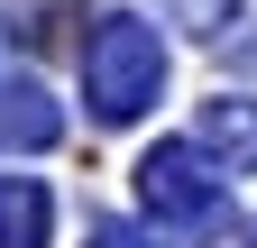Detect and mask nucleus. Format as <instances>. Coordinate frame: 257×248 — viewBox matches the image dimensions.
Returning a JSON list of instances; mask_svg holds the SVG:
<instances>
[{"label":"nucleus","instance_id":"1","mask_svg":"<svg viewBox=\"0 0 257 248\" xmlns=\"http://www.w3.org/2000/svg\"><path fill=\"white\" fill-rule=\"evenodd\" d=\"M156 65H166V55H156V37L138 19H101L83 37V92H92V110H101V119L147 110L156 101Z\"/></svg>","mask_w":257,"mask_h":248},{"label":"nucleus","instance_id":"2","mask_svg":"<svg viewBox=\"0 0 257 248\" xmlns=\"http://www.w3.org/2000/svg\"><path fill=\"white\" fill-rule=\"evenodd\" d=\"M138 184H147L156 211H202V202H211V184H202V166H193L184 147H156V157L138 166Z\"/></svg>","mask_w":257,"mask_h":248},{"label":"nucleus","instance_id":"3","mask_svg":"<svg viewBox=\"0 0 257 248\" xmlns=\"http://www.w3.org/2000/svg\"><path fill=\"white\" fill-rule=\"evenodd\" d=\"M46 239V193L28 175H0V248H37Z\"/></svg>","mask_w":257,"mask_h":248},{"label":"nucleus","instance_id":"4","mask_svg":"<svg viewBox=\"0 0 257 248\" xmlns=\"http://www.w3.org/2000/svg\"><path fill=\"white\" fill-rule=\"evenodd\" d=\"M46 138H55L46 92H10V101H0V147H46Z\"/></svg>","mask_w":257,"mask_h":248},{"label":"nucleus","instance_id":"5","mask_svg":"<svg viewBox=\"0 0 257 248\" xmlns=\"http://www.w3.org/2000/svg\"><path fill=\"white\" fill-rule=\"evenodd\" d=\"M202 138L220 147V157H239V166H257V110H248V101H220V110L202 119Z\"/></svg>","mask_w":257,"mask_h":248},{"label":"nucleus","instance_id":"6","mask_svg":"<svg viewBox=\"0 0 257 248\" xmlns=\"http://www.w3.org/2000/svg\"><path fill=\"white\" fill-rule=\"evenodd\" d=\"M92 248H138V239H119V230H110V239H92Z\"/></svg>","mask_w":257,"mask_h":248}]
</instances>
